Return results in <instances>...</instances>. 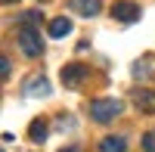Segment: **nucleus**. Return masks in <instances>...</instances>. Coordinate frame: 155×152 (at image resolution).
<instances>
[{"label":"nucleus","instance_id":"obj_16","mask_svg":"<svg viewBox=\"0 0 155 152\" xmlns=\"http://www.w3.org/2000/svg\"><path fill=\"white\" fill-rule=\"evenodd\" d=\"M0 152H3V149H0Z\"/></svg>","mask_w":155,"mask_h":152},{"label":"nucleus","instance_id":"obj_3","mask_svg":"<svg viewBox=\"0 0 155 152\" xmlns=\"http://www.w3.org/2000/svg\"><path fill=\"white\" fill-rule=\"evenodd\" d=\"M112 16L118 19V22H124V25H134L140 19V6L130 3V0H118V3L112 6Z\"/></svg>","mask_w":155,"mask_h":152},{"label":"nucleus","instance_id":"obj_6","mask_svg":"<svg viewBox=\"0 0 155 152\" xmlns=\"http://www.w3.org/2000/svg\"><path fill=\"white\" fill-rule=\"evenodd\" d=\"M134 103H137V109L140 112H146V115H155V93L152 90H134Z\"/></svg>","mask_w":155,"mask_h":152},{"label":"nucleus","instance_id":"obj_11","mask_svg":"<svg viewBox=\"0 0 155 152\" xmlns=\"http://www.w3.org/2000/svg\"><path fill=\"white\" fill-rule=\"evenodd\" d=\"M37 22H41V12H37V9L22 12V25H37Z\"/></svg>","mask_w":155,"mask_h":152},{"label":"nucleus","instance_id":"obj_9","mask_svg":"<svg viewBox=\"0 0 155 152\" xmlns=\"http://www.w3.org/2000/svg\"><path fill=\"white\" fill-rule=\"evenodd\" d=\"M99 152H127V140L124 137H102Z\"/></svg>","mask_w":155,"mask_h":152},{"label":"nucleus","instance_id":"obj_4","mask_svg":"<svg viewBox=\"0 0 155 152\" xmlns=\"http://www.w3.org/2000/svg\"><path fill=\"white\" fill-rule=\"evenodd\" d=\"M84 78H87V68L78 65V62H71V65L62 68V84H65V87H81Z\"/></svg>","mask_w":155,"mask_h":152},{"label":"nucleus","instance_id":"obj_15","mask_svg":"<svg viewBox=\"0 0 155 152\" xmlns=\"http://www.w3.org/2000/svg\"><path fill=\"white\" fill-rule=\"evenodd\" d=\"M62 152H78V149H62Z\"/></svg>","mask_w":155,"mask_h":152},{"label":"nucleus","instance_id":"obj_7","mask_svg":"<svg viewBox=\"0 0 155 152\" xmlns=\"http://www.w3.org/2000/svg\"><path fill=\"white\" fill-rule=\"evenodd\" d=\"M25 93L28 96H47L50 93V81L44 78V74H34V78L25 81Z\"/></svg>","mask_w":155,"mask_h":152},{"label":"nucleus","instance_id":"obj_8","mask_svg":"<svg viewBox=\"0 0 155 152\" xmlns=\"http://www.w3.org/2000/svg\"><path fill=\"white\" fill-rule=\"evenodd\" d=\"M50 37H65V34H71V19H65V16H56V19H50Z\"/></svg>","mask_w":155,"mask_h":152},{"label":"nucleus","instance_id":"obj_12","mask_svg":"<svg viewBox=\"0 0 155 152\" xmlns=\"http://www.w3.org/2000/svg\"><path fill=\"white\" fill-rule=\"evenodd\" d=\"M140 146H143V152H155V131L143 134V143H140Z\"/></svg>","mask_w":155,"mask_h":152},{"label":"nucleus","instance_id":"obj_2","mask_svg":"<svg viewBox=\"0 0 155 152\" xmlns=\"http://www.w3.org/2000/svg\"><path fill=\"white\" fill-rule=\"evenodd\" d=\"M19 50L25 56H31V59L44 53V41H41V34H37L34 25H22L19 28Z\"/></svg>","mask_w":155,"mask_h":152},{"label":"nucleus","instance_id":"obj_14","mask_svg":"<svg viewBox=\"0 0 155 152\" xmlns=\"http://www.w3.org/2000/svg\"><path fill=\"white\" fill-rule=\"evenodd\" d=\"M0 3H3V6H9V3H19V0H0Z\"/></svg>","mask_w":155,"mask_h":152},{"label":"nucleus","instance_id":"obj_5","mask_svg":"<svg viewBox=\"0 0 155 152\" xmlns=\"http://www.w3.org/2000/svg\"><path fill=\"white\" fill-rule=\"evenodd\" d=\"M68 9L78 12V16H84V19H93L96 12L102 9L99 0H68Z\"/></svg>","mask_w":155,"mask_h":152},{"label":"nucleus","instance_id":"obj_10","mask_svg":"<svg viewBox=\"0 0 155 152\" xmlns=\"http://www.w3.org/2000/svg\"><path fill=\"white\" fill-rule=\"evenodd\" d=\"M47 134H50L47 121H44V118H34V121H31V127H28V137H31L34 143H44V140H47Z\"/></svg>","mask_w":155,"mask_h":152},{"label":"nucleus","instance_id":"obj_1","mask_svg":"<svg viewBox=\"0 0 155 152\" xmlns=\"http://www.w3.org/2000/svg\"><path fill=\"white\" fill-rule=\"evenodd\" d=\"M124 112V103L121 99H112V96H102V99H93L90 103V118H93L96 124H109L115 121Z\"/></svg>","mask_w":155,"mask_h":152},{"label":"nucleus","instance_id":"obj_13","mask_svg":"<svg viewBox=\"0 0 155 152\" xmlns=\"http://www.w3.org/2000/svg\"><path fill=\"white\" fill-rule=\"evenodd\" d=\"M9 68H12V65H9V59H6V56H0V81L9 74Z\"/></svg>","mask_w":155,"mask_h":152}]
</instances>
